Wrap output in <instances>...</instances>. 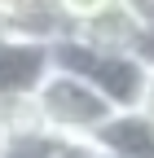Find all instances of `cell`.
Listing matches in <instances>:
<instances>
[{
	"label": "cell",
	"mask_w": 154,
	"mask_h": 158,
	"mask_svg": "<svg viewBox=\"0 0 154 158\" xmlns=\"http://www.w3.org/2000/svg\"><path fill=\"white\" fill-rule=\"evenodd\" d=\"M0 149H5V110H0Z\"/></svg>",
	"instance_id": "7"
},
{
	"label": "cell",
	"mask_w": 154,
	"mask_h": 158,
	"mask_svg": "<svg viewBox=\"0 0 154 158\" xmlns=\"http://www.w3.org/2000/svg\"><path fill=\"white\" fill-rule=\"evenodd\" d=\"M35 114H40V123L44 127H53L62 141H92L106 123L119 110H114L106 97L88 84V79H79V75H71V70H53L49 75V84L35 92Z\"/></svg>",
	"instance_id": "2"
},
{
	"label": "cell",
	"mask_w": 154,
	"mask_h": 158,
	"mask_svg": "<svg viewBox=\"0 0 154 158\" xmlns=\"http://www.w3.org/2000/svg\"><path fill=\"white\" fill-rule=\"evenodd\" d=\"M53 57H57V70H71V75L88 79L114 110H141V97H145V84H150V66L137 53L92 48L79 35H62L53 44Z\"/></svg>",
	"instance_id": "1"
},
{
	"label": "cell",
	"mask_w": 154,
	"mask_h": 158,
	"mask_svg": "<svg viewBox=\"0 0 154 158\" xmlns=\"http://www.w3.org/2000/svg\"><path fill=\"white\" fill-rule=\"evenodd\" d=\"M53 70H57V57L49 40L13 35L0 27V110L35 101V92L49 84Z\"/></svg>",
	"instance_id": "3"
},
{
	"label": "cell",
	"mask_w": 154,
	"mask_h": 158,
	"mask_svg": "<svg viewBox=\"0 0 154 158\" xmlns=\"http://www.w3.org/2000/svg\"><path fill=\"white\" fill-rule=\"evenodd\" d=\"M106 158H154V118L145 110H119L92 136Z\"/></svg>",
	"instance_id": "4"
},
{
	"label": "cell",
	"mask_w": 154,
	"mask_h": 158,
	"mask_svg": "<svg viewBox=\"0 0 154 158\" xmlns=\"http://www.w3.org/2000/svg\"><path fill=\"white\" fill-rule=\"evenodd\" d=\"M141 110L154 118V70H150V84H145V97H141Z\"/></svg>",
	"instance_id": "6"
},
{
	"label": "cell",
	"mask_w": 154,
	"mask_h": 158,
	"mask_svg": "<svg viewBox=\"0 0 154 158\" xmlns=\"http://www.w3.org/2000/svg\"><path fill=\"white\" fill-rule=\"evenodd\" d=\"M53 5H57V13L66 18V27L75 31V27H88V22H97V18L114 13L123 0H53Z\"/></svg>",
	"instance_id": "5"
}]
</instances>
